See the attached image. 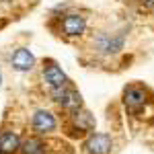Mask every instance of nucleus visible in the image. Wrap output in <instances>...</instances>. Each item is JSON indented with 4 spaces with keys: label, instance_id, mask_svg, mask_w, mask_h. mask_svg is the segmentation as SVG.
<instances>
[{
    "label": "nucleus",
    "instance_id": "5",
    "mask_svg": "<svg viewBox=\"0 0 154 154\" xmlns=\"http://www.w3.org/2000/svg\"><path fill=\"white\" fill-rule=\"evenodd\" d=\"M84 154H111L113 150V138L109 134H103V131H93L86 136V140L82 144Z\"/></svg>",
    "mask_w": 154,
    "mask_h": 154
},
{
    "label": "nucleus",
    "instance_id": "1",
    "mask_svg": "<svg viewBox=\"0 0 154 154\" xmlns=\"http://www.w3.org/2000/svg\"><path fill=\"white\" fill-rule=\"evenodd\" d=\"M123 107L128 111V115L131 117H142V113L146 111V107L150 105V91L142 86V84H130L123 88Z\"/></svg>",
    "mask_w": 154,
    "mask_h": 154
},
{
    "label": "nucleus",
    "instance_id": "11",
    "mask_svg": "<svg viewBox=\"0 0 154 154\" xmlns=\"http://www.w3.org/2000/svg\"><path fill=\"white\" fill-rule=\"evenodd\" d=\"M19 152L21 154H45V144H43V140L31 136V138H25L21 142Z\"/></svg>",
    "mask_w": 154,
    "mask_h": 154
},
{
    "label": "nucleus",
    "instance_id": "10",
    "mask_svg": "<svg viewBox=\"0 0 154 154\" xmlns=\"http://www.w3.org/2000/svg\"><path fill=\"white\" fill-rule=\"evenodd\" d=\"M19 148H21V140L17 136V131H0V154H14Z\"/></svg>",
    "mask_w": 154,
    "mask_h": 154
},
{
    "label": "nucleus",
    "instance_id": "9",
    "mask_svg": "<svg viewBox=\"0 0 154 154\" xmlns=\"http://www.w3.org/2000/svg\"><path fill=\"white\" fill-rule=\"evenodd\" d=\"M11 64L17 72H29V70H33V66H35V56L27 48H19L12 54Z\"/></svg>",
    "mask_w": 154,
    "mask_h": 154
},
{
    "label": "nucleus",
    "instance_id": "13",
    "mask_svg": "<svg viewBox=\"0 0 154 154\" xmlns=\"http://www.w3.org/2000/svg\"><path fill=\"white\" fill-rule=\"evenodd\" d=\"M0 82H2V74H0Z\"/></svg>",
    "mask_w": 154,
    "mask_h": 154
},
{
    "label": "nucleus",
    "instance_id": "3",
    "mask_svg": "<svg viewBox=\"0 0 154 154\" xmlns=\"http://www.w3.org/2000/svg\"><path fill=\"white\" fill-rule=\"evenodd\" d=\"M51 97H54V101L58 103L64 111H76V109H80L82 107V95L76 91V86L72 82H68L66 86H60V88H54L51 91Z\"/></svg>",
    "mask_w": 154,
    "mask_h": 154
},
{
    "label": "nucleus",
    "instance_id": "6",
    "mask_svg": "<svg viewBox=\"0 0 154 154\" xmlns=\"http://www.w3.org/2000/svg\"><path fill=\"white\" fill-rule=\"evenodd\" d=\"M60 31L68 39L82 37L84 31H86V17H82L80 12H68V14H64V19H60Z\"/></svg>",
    "mask_w": 154,
    "mask_h": 154
},
{
    "label": "nucleus",
    "instance_id": "12",
    "mask_svg": "<svg viewBox=\"0 0 154 154\" xmlns=\"http://www.w3.org/2000/svg\"><path fill=\"white\" fill-rule=\"evenodd\" d=\"M140 4H142L146 11H150V12H154V0H140Z\"/></svg>",
    "mask_w": 154,
    "mask_h": 154
},
{
    "label": "nucleus",
    "instance_id": "7",
    "mask_svg": "<svg viewBox=\"0 0 154 154\" xmlns=\"http://www.w3.org/2000/svg\"><path fill=\"white\" fill-rule=\"evenodd\" d=\"M43 80L48 82L49 91L60 88V86H66V84L70 82L68 76H66V72L62 70L54 60H45L43 62Z\"/></svg>",
    "mask_w": 154,
    "mask_h": 154
},
{
    "label": "nucleus",
    "instance_id": "4",
    "mask_svg": "<svg viewBox=\"0 0 154 154\" xmlns=\"http://www.w3.org/2000/svg\"><path fill=\"white\" fill-rule=\"evenodd\" d=\"M95 125H97L95 115L91 111H86L84 107L70 113V128L74 131V136H88L95 131Z\"/></svg>",
    "mask_w": 154,
    "mask_h": 154
},
{
    "label": "nucleus",
    "instance_id": "2",
    "mask_svg": "<svg viewBox=\"0 0 154 154\" xmlns=\"http://www.w3.org/2000/svg\"><path fill=\"white\" fill-rule=\"evenodd\" d=\"M93 43H95V49L99 54H103V56H115L125 45V31H115V33L101 31Z\"/></svg>",
    "mask_w": 154,
    "mask_h": 154
},
{
    "label": "nucleus",
    "instance_id": "8",
    "mask_svg": "<svg viewBox=\"0 0 154 154\" xmlns=\"http://www.w3.org/2000/svg\"><path fill=\"white\" fill-rule=\"evenodd\" d=\"M31 125H33V130H35L37 134L45 136V134H51V131L56 130L58 121H56V117H54L49 111L39 109V111H35V115H33V119H31Z\"/></svg>",
    "mask_w": 154,
    "mask_h": 154
}]
</instances>
